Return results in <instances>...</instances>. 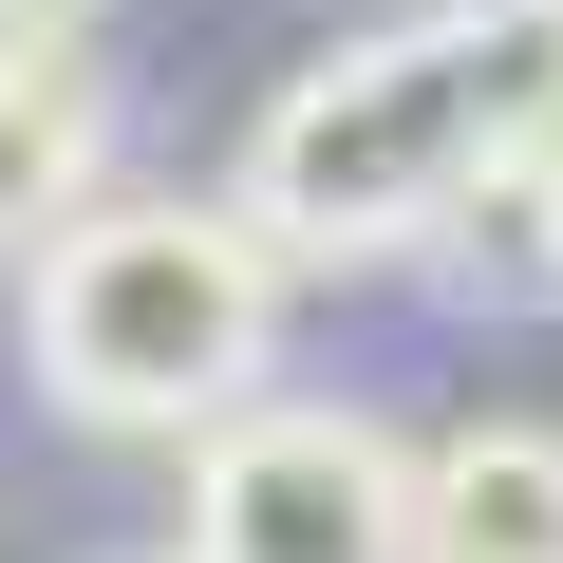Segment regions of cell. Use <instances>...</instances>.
I'll return each instance as SVG.
<instances>
[{"instance_id":"obj_1","label":"cell","mask_w":563,"mask_h":563,"mask_svg":"<svg viewBox=\"0 0 563 563\" xmlns=\"http://www.w3.org/2000/svg\"><path fill=\"white\" fill-rule=\"evenodd\" d=\"M526 76H544V0H432V20H395V38H339L320 76L263 95L225 207L282 263H413L470 207V169L507 151Z\"/></svg>"},{"instance_id":"obj_2","label":"cell","mask_w":563,"mask_h":563,"mask_svg":"<svg viewBox=\"0 0 563 563\" xmlns=\"http://www.w3.org/2000/svg\"><path fill=\"white\" fill-rule=\"evenodd\" d=\"M20 357L76 432H207L225 395H263L282 357V244L207 188H95L20 244Z\"/></svg>"},{"instance_id":"obj_3","label":"cell","mask_w":563,"mask_h":563,"mask_svg":"<svg viewBox=\"0 0 563 563\" xmlns=\"http://www.w3.org/2000/svg\"><path fill=\"white\" fill-rule=\"evenodd\" d=\"M188 563H413V451L357 395H225L188 432Z\"/></svg>"},{"instance_id":"obj_4","label":"cell","mask_w":563,"mask_h":563,"mask_svg":"<svg viewBox=\"0 0 563 563\" xmlns=\"http://www.w3.org/2000/svg\"><path fill=\"white\" fill-rule=\"evenodd\" d=\"M113 188V57L95 0H0V244H38L57 207Z\"/></svg>"},{"instance_id":"obj_5","label":"cell","mask_w":563,"mask_h":563,"mask_svg":"<svg viewBox=\"0 0 563 563\" xmlns=\"http://www.w3.org/2000/svg\"><path fill=\"white\" fill-rule=\"evenodd\" d=\"M413 563H563V432L488 413V432L413 451Z\"/></svg>"},{"instance_id":"obj_6","label":"cell","mask_w":563,"mask_h":563,"mask_svg":"<svg viewBox=\"0 0 563 563\" xmlns=\"http://www.w3.org/2000/svg\"><path fill=\"white\" fill-rule=\"evenodd\" d=\"M413 263H451L470 301H563V188L488 151V169H470V207H451V225H432Z\"/></svg>"},{"instance_id":"obj_7","label":"cell","mask_w":563,"mask_h":563,"mask_svg":"<svg viewBox=\"0 0 563 563\" xmlns=\"http://www.w3.org/2000/svg\"><path fill=\"white\" fill-rule=\"evenodd\" d=\"M507 169L563 188V20H544V76H526V113H507Z\"/></svg>"},{"instance_id":"obj_8","label":"cell","mask_w":563,"mask_h":563,"mask_svg":"<svg viewBox=\"0 0 563 563\" xmlns=\"http://www.w3.org/2000/svg\"><path fill=\"white\" fill-rule=\"evenodd\" d=\"M132 563H188V544H132Z\"/></svg>"},{"instance_id":"obj_9","label":"cell","mask_w":563,"mask_h":563,"mask_svg":"<svg viewBox=\"0 0 563 563\" xmlns=\"http://www.w3.org/2000/svg\"><path fill=\"white\" fill-rule=\"evenodd\" d=\"M544 20H563V0H544Z\"/></svg>"}]
</instances>
